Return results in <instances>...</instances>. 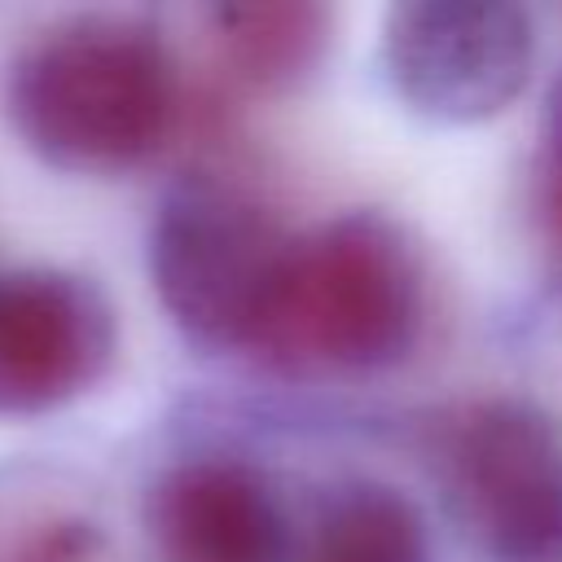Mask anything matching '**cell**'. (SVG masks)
I'll use <instances>...</instances> for the list:
<instances>
[{"label": "cell", "instance_id": "3957f363", "mask_svg": "<svg viewBox=\"0 0 562 562\" xmlns=\"http://www.w3.org/2000/svg\"><path fill=\"white\" fill-rule=\"evenodd\" d=\"M290 233L246 189L198 176L167 193L149 272L171 321L206 347H255Z\"/></svg>", "mask_w": 562, "mask_h": 562}, {"label": "cell", "instance_id": "9c48e42d", "mask_svg": "<svg viewBox=\"0 0 562 562\" xmlns=\"http://www.w3.org/2000/svg\"><path fill=\"white\" fill-rule=\"evenodd\" d=\"M215 31L228 66L268 92L299 88L316 75L329 48V9L272 0V4H228L215 9Z\"/></svg>", "mask_w": 562, "mask_h": 562}, {"label": "cell", "instance_id": "5b68a950", "mask_svg": "<svg viewBox=\"0 0 562 562\" xmlns=\"http://www.w3.org/2000/svg\"><path fill=\"white\" fill-rule=\"evenodd\" d=\"M531 18L505 0H408L382 22L395 97L430 123H483L527 83Z\"/></svg>", "mask_w": 562, "mask_h": 562}, {"label": "cell", "instance_id": "6da1fadb", "mask_svg": "<svg viewBox=\"0 0 562 562\" xmlns=\"http://www.w3.org/2000/svg\"><path fill=\"white\" fill-rule=\"evenodd\" d=\"M9 114L22 140L53 167L127 171L171 132V53L136 18L61 22L13 61Z\"/></svg>", "mask_w": 562, "mask_h": 562}, {"label": "cell", "instance_id": "52a82bcc", "mask_svg": "<svg viewBox=\"0 0 562 562\" xmlns=\"http://www.w3.org/2000/svg\"><path fill=\"white\" fill-rule=\"evenodd\" d=\"M154 562H294L290 514L272 479L237 457L171 465L145 501Z\"/></svg>", "mask_w": 562, "mask_h": 562}, {"label": "cell", "instance_id": "ba28073f", "mask_svg": "<svg viewBox=\"0 0 562 562\" xmlns=\"http://www.w3.org/2000/svg\"><path fill=\"white\" fill-rule=\"evenodd\" d=\"M294 562H435L417 505L386 483H347L312 518Z\"/></svg>", "mask_w": 562, "mask_h": 562}, {"label": "cell", "instance_id": "7a4b0ae2", "mask_svg": "<svg viewBox=\"0 0 562 562\" xmlns=\"http://www.w3.org/2000/svg\"><path fill=\"white\" fill-rule=\"evenodd\" d=\"M426 321L413 237L378 211H347L290 237L259 351L290 369L373 373L400 364Z\"/></svg>", "mask_w": 562, "mask_h": 562}, {"label": "cell", "instance_id": "277c9868", "mask_svg": "<svg viewBox=\"0 0 562 562\" xmlns=\"http://www.w3.org/2000/svg\"><path fill=\"white\" fill-rule=\"evenodd\" d=\"M435 474L487 562H562V430L536 404L474 400L448 413Z\"/></svg>", "mask_w": 562, "mask_h": 562}, {"label": "cell", "instance_id": "8992f818", "mask_svg": "<svg viewBox=\"0 0 562 562\" xmlns=\"http://www.w3.org/2000/svg\"><path fill=\"white\" fill-rule=\"evenodd\" d=\"M114 356L105 294L57 268L0 272V417L48 413L88 391Z\"/></svg>", "mask_w": 562, "mask_h": 562}, {"label": "cell", "instance_id": "8fae6325", "mask_svg": "<svg viewBox=\"0 0 562 562\" xmlns=\"http://www.w3.org/2000/svg\"><path fill=\"white\" fill-rule=\"evenodd\" d=\"M540 228L553 263L562 268V75L544 101V149H540Z\"/></svg>", "mask_w": 562, "mask_h": 562}, {"label": "cell", "instance_id": "30bf717a", "mask_svg": "<svg viewBox=\"0 0 562 562\" xmlns=\"http://www.w3.org/2000/svg\"><path fill=\"white\" fill-rule=\"evenodd\" d=\"M101 536L88 514L18 487L0 496V562H97Z\"/></svg>", "mask_w": 562, "mask_h": 562}]
</instances>
